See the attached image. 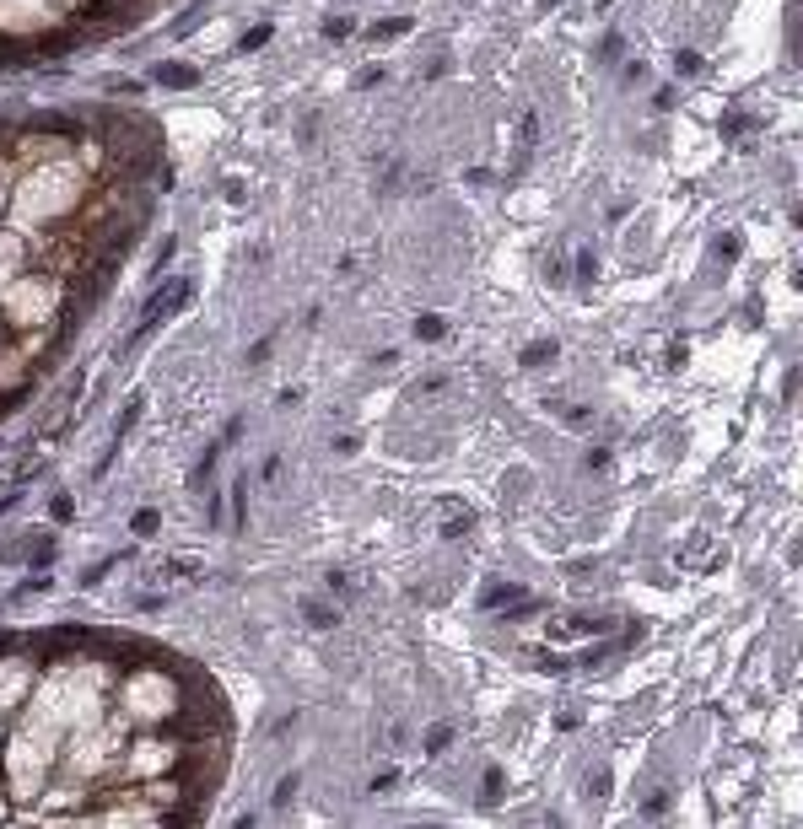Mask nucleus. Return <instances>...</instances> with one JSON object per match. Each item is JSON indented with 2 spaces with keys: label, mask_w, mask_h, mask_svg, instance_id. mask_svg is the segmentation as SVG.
<instances>
[{
  "label": "nucleus",
  "mask_w": 803,
  "mask_h": 829,
  "mask_svg": "<svg viewBox=\"0 0 803 829\" xmlns=\"http://www.w3.org/2000/svg\"><path fill=\"white\" fill-rule=\"evenodd\" d=\"M49 512H54V523H70V517H76V501H70V496H54Z\"/></svg>",
  "instance_id": "nucleus-14"
},
{
  "label": "nucleus",
  "mask_w": 803,
  "mask_h": 829,
  "mask_svg": "<svg viewBox=\"0 0 803 829\" xmlns=\"http://www.w3.org/2000/svg\"><path fill=\"white\" fill-rule=\"evenodd\" d=\"M674 70H680V76H696V70H701V54H696V49H680V54H674Z\"/></svg>",
  "instance_id": "nucleus-9"
},
{
  "label": "nucleus",
  "mask_w": 803,
  "mask_h": 829,
  "mask_svg": "<svg viewBox=\"0 0 803 829\" xmlns=\"http://www.w3.org/2000/svg\"><path fill=\"white\" fill-rule=\"evenodd\" d=\"M157 81L162 86H200V70L194 65H157Z\"/></svg>",
  "instance_id": "nucleus-2"
},
{
  "label": "nucleus",
  "mask_w": 803,
  "mask_h": 829,
  "mask_svg": "<svg viewBox=\"0 0 803 829\" xmlns=\"http://www.w3.org/2000/svg\"><path fill=\"white\" fill-rule=\"evenodd\" d=\"M135 420H141V399H130V409H124L119 420H114V436H124V431H130Z\"/></svg>",
  "instance_id": "nucleus-12"
},
{
  "label": "nucleus",
  "mask_w": 803,
  "mask_h": 829,
  "mask_svg": "<svg viewBox=\"0 0 803 829\" xmlns=\"http://www.w3.org/2000/svg\"><path fill=\"white\" fill-rule=\"evenodd\" d=\"M308 625H313V630H329V625H334V608H324V603H308Z\"/></svg>",
  "instance_id": "nucleus-10"
},
{
  "label": "nucleus",
  "mask_w": 803,
  "mask_h": 829,
  "mask_svg": "<svg viewBox=\"0 0 803 829\" xmlns=\"http://www.w3.org/2000/svg\"><path fill=\"white\" fill-rule=\"evenodd\" d=\"M513 598H517V587H513V582H491L485 592H480V603H485V608H496V603H513Z\"/></svg>",
  "instance_id": "nucleus-5"
},
{
  "label": "nucleus",
  "mask_w": 803,
  "mask_h": 829,
  "mask_svg": "<svg viewBox=\"0 0 803 829\" xmlns=\"http://www.w3.org/2000/svg\"><path fill=\"white\" fill-rule=\"evenodd\" d=\"M442 329L448 324H442L437 313H421V318H415V340H442Z\"/></svg>",
  "instance_id": "nucleus-6"
},
{
  "label": "nucleus",
  "mask_w": 803,
  "mask_h": 829,
  "mask_svg": "<svg viewBox=\"0 0 803 829\" xmlns=\"http://www.w3.org/2000/svg\"><path fill=\"white\" fill-rule=\"evenodd\" d=\"M561 350H556V340H534V345H523V366H550Z\"/></svg>",
  "instance_id": "nucleus-3"
},
{
  "label": "nucleus",
  "mask_w": 803,
  "mask_h": 829,
  "mask_svg": "<svg viewBox=\"0 0 803 829\" xmlns=\"http://www.w3.org/2000/svg\"><path fill=\"white\" fill-rule=\"evenodd\" d=\"M130 528H135L141 539H146V533H157V512H135V523H130Z\"/></svg>",
  "instance_id": "nucleus-17"
},
{
  "label": "nucleus",
  "mask_w": 803,
  "mask_h": 829,
  "mask_svg": "<svg viewBox=\"0 0 803 829\" xmlns=\"http://www.w3.org/2000/svg\"><path fill=\"white\" fill-rule=\"evenodd\" d=\"M324 38H350V22H345V17H329V22H324Z\"/></svg>",
  "instance_id": "nucleus-16"
},
{
  "label": "nucleus",
  "mask_w": 803,
  "mask_h": 829,
  "mask_svg": "<svg viewBox=\"0 0 803 829\" xmlns=\"http://www.w3.org/2000/svg\"><path fill=\"white\" fill-rule=\"evenodd\" d=\"M291 797H297V775H286V781H281V787H275V808H286Z\"/></svg>",
  "instance_id": "nucleus-15"
},
{
  "label": "nucleus",
  "mask_w": 803,
  "mask_h": 829,
  "mask_svg": "<svg viewBox=\"0 0 803 829\" xmlns=\"http://www.w3.org/2000/svg\"><path fill=\"white\" fill-rule=\"evenodd\" d=\"M399 33H410V17H389V22H372V27H367L372 43H377V38H399Z\"/></svg>",
  "instance_id": "nucleus-4"
},
{
  "label": "nucleus",
  "mask_w": 803,
  "mask_h": 829,
  "mask_svg": "<svg viewBox=\"0 0 803 829\" xmlns=\"http://www.w3.org/2000/svg\"><path fill=\"white\" fill-rule=\"evenodd\" d=\"M270 43V27H254V33H243V49H265Z\"/></svg>",
  "instance_id": "nucleus-19"
},
{
  "label": "nucleus",
  "mask_w": 803,
  "mask_h": 829,
  "mask_svg": "<svg viewBox=\"0 0 803 829\" xmlns=\"http://www.w3.org/2000/svg\"><path fill=\"white\" fill-rule=\"evenodd\" d=\"M480 797H485V803H496V797H501V770H485V781H480Z\"/></svg>",
  "instance_id": "nucleus-8"
},
{
  "label": "nucleus",
  "mask_w": 803,
  "mask_h": 829,
  "mask_svg": "<svg viewBox=\"0 0 803 829\" xmlns=\"http://www.w3.org/2000/svg\"><path fill=\"white\" fill-rule=\"evenodd\" d=\"M577 275H582V285H588V281L598 275V259H593V248H582V253H577Z\"/></svg>",
  "instance_id": "nucleus-11"
},
{
  "label": "nucleus",
  "mask_w": 803,
  "mask_h": 829,
  "mask_svg": "<svg viewBox=\"0 0 803 829\" xmlns=\"http://www.w3.org/2000/svg\"><path fill=\"white\" fill-rule=\"evenodd\" d=\"M448 743H453V727H448V722H437V727L426 732V754H442Z\"/></svg>",
  "instance_id": "nucleus-7"
},
{
  "label": "nucleus",
  "mask_w": 803,
  "mask_h": 829,
  "mask_svg": "<svg viewBox=\"0 0 803 829\" xmlns=\"http://www.w3.org/2000/svg\"><path fill=\"white\" fill-rule=\"evenodd\" d=\"M663 808H669V791H663V787H658V791H653V797H647V819H658V813H663Z\"/></svg>",
  "instance_id": "nucleus-18"
},
{
  "label": "nucleus",
  "mask_w": 803,
  "mask_h": 829,
  "mask_svg": "<svg viewBox=\"0 0 803 829\" xmlns=\"http://www.w3.org/2000/svg\"><path fill=\"white\" fill-rule=\"evenodd\" d=\"M189 291H194V285H189L184 275H178V281L167 285V291H157V297L146 302V313H141V324H135V334H130V345H141L146 334H151V329L162 324V318H173V313H178V307L189 302Z\"/></svg>",
  "instance_id": "nucleus-1"
},
{
  "label": "nucleus",
  "mask_w": 803,
  "mask_h": 829,
  "mask_svg": "<svg viewBox=\"0 0 803 829\" xmlns=\"http://www.w3.org/2000/svg\"><path fill=\"white\" fill-rule=\"evenodd\" d=\"M270 350H275V334H265V340L248 350V366H265V361H270Z\"/></svg>",
  "instance_id": "nucleus-13"
}]
</instances>
